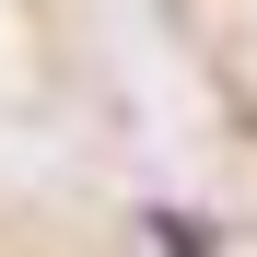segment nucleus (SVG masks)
Segmentation results:
<instances>
[{"instance_id":"f257e3e1","label":"nucleus","mask_w":257,"mask_h":257,"mask_svg":"<svg viewBox=\"0 0 257 257\" xmlns=\"http://www.w3.org/2000/svg\"><path fill=\"white\" fill-rule=\"evenodd\" d=\"M141 234H152L164 257H222V234H210L199 210H176V199H152V210H141Z\"/></svg>"}]
</instances>
